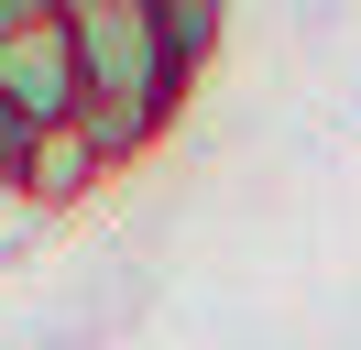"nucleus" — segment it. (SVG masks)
Instances as JSON below:
<instances>
[{
	"mask_svg": "<svg viewBox=\"0 0 361 350\" xmlns=\"http://www.w3.org/2000/svg\"><path fill=\"white\" fill-rule=\"evenodd\" d=\"M0 121H23V131L77 121V33H66V0H44L33 22L0 33Z\"/></svg>",
	"mask_w": 361,
	"mask_h": 350,
	"instance_id": "f03ea898",
	"label": "nucleus"
},
{
	"mask_svg": "<svg viewBox=\"0 0 361 350\" xmlns=\"http://www.w3.org/2000/svg\"><path fill=\"white\" fill-rule=\"evenodd\" d=\"M66 33H77V131L110 164H142L186 109V77L164 55L154 0H66Z\"/></svg>",
	"mask_w": 361,
	"mask_h": 350,
	"instance_id": "f257e3e1",
	"label": "nucleus"
},
{
	"mask_svg": "<svg viewBox=\"0 0 361 350\" xmlns=\"http://www.w3.org/2000/svg\"><path fill=\"white\" fill-rule=\"evenodd\" d=\"M110 175H121V164L88 143V131H77V121H55V131H33L23 175H11V197H23V219H55V208H88Z\"/></svg>",
	"mask_w": 361,
	"mask_h": 350,
	"instance_id": "7ed1b4c3",
	"label": "nucleus"
},
{
	"mask_svg": "<svg viewBox=\"0 0 361 350\" xmlns=\"http://www.w3.org/2000/svg\"><path fill=\"white\" fill-rule=\"evenodd\" d=\"M154 22H164V55H176V77L197 88V66L219 55V33H230V11H219V0H154Z\"/></svg>",
	"mask_w": 361,
	"mask_h": 350,
	"instance_id": "20e7f679",
	"label": "nucleus"
}]
</instances>
